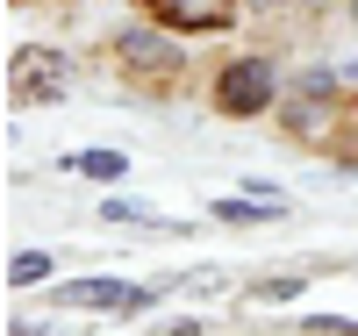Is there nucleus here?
Wrapping results in <instances>:
<instances>
[{
  "mask_svg": "<svg viewBox=\"0 0 358 336\" xmlns=\"http://www.w3.org/2000/svg\"><path fill=\"white\" fill-rule=\"evenodd\" d=\"M57 300H65V308H101V315H143L158 293L151 286H129V279H65Z\"/></svg>",
  "mask_w": 358,
  "mask_h": 336,
  "instance_id": "nucleus-1",
  "label": "nucleus"
},
{
  "mask_svg": "<svg viewBox=\"0 0 358 336\" xmlns=\"http://www.w3.org/2000/svg\"><path fill=\"white\" fill-rule=\"evenodd\" d=\"M265 101H273V65H265V57H236V65H222V79H215V108L222 115H258Z\"/></svg>",
  "mask_w": 358,
  "mask_h": 336,
  "instance_id": "nucleus-2",
  "label": "nucleus"
},
{
  "mask_svg": "<svg viewBox=\"0 0 358 336\" xmlns=\"http://www.w3.org/2000/svg\"><path fill=\"white\" fill-rule=\"evenodd\" d=\"M72 65L57 50H43V43H29V50H15V101H65V79Z\"/></svg>",
  "mask_w": 358,
  "mask_h": 336,
  "instance_id": "nucleus-3",
  "label": "nucleus"
},
{
  "mask_svg": "<svg viewBox=\"0 0 358 336\" xmlns=\"http://www.w3.org/2000/svg\"><path fill=\"white\" fill-rule=\"evenodd\" d=\"M151 15L165 29H222L236 15V0H151Z\"/></svg>",
  "mask_w": 358,
  "mask_h": 336,
  "instance_id": "nucleus-4",
  "label": "nucleus"
},
{
  "mask_svg": "<svg viewBox=\"0 0 358 336\" xmlns=\"http://www.w3.org/2000/svg\"><path fill=\"white\" fill-rule=\"evenodd\" d=\"M122 57H129V65H143V72H172V65H179L172 43L151 36V29H129V36H122Z\"/></svg>",
  "mask_w": 358,
  "mask_h": 336,
  "instance_id": "nucleus-5",
  "label": "nucleus"
},
{
  "mask_svg": "<svg viewBox=\"0 0 358 336\" xmlns=\"http://www.w3.org/2000/svg\"><path fill=\"white\" fill-rule=\"evenodd\" d=\"M215 215H222V222H280V215H287V200H251V193H222V200H215Z\"/></svg>",
  "mask_w": 358,
  "mask_h": 336,
  "instance_id": "nucleus-6",
  "label": "nucleus"
},
{
  "mask_svg": "<svg viewBox=\"0 0 358 336\" xmlns=\"http://www.w3.org/2000/svg\"><path fill=\"white\" fill-rule=\"evenodd\" d=\"M101 215H108V222H151V229H172L165 215H151V207L129 200V193H108V200H101Z\"/></svg>",
  "mask_w": 358,
  "mask_h": 336,
  "instance_id": "nucleus-7",
  "label": "nucleus"
},
{
  "mask_svg": "<svg viewBox=\"0 0 358 336\" xmlns=\"http://www.w3.org/2000/svg\"><path fill=\"white\" fill-rule=\"evenodd\" d=\"M72 172H86V179H122L129 165L115 158V150H79V158H72Z\"/></svg>",
  "mask_w": 358,
  "mask_h": 336,
  "instance_id": "nucleus-8",
  "label": "nucleus"
},
{
  "mask_svg": "<svg viewBox=\"0 0 358 336\" xmlns=\"http://www.w3.org/2000/svg\"><path fill=\"white\" fill-rule=\"evenodd\" d=\"M244 293H251V300H301V279H294V272H280V279H251Z\"/></svg>",
  "mask_w": 358,
  "mask_h": 336,
  "instance_id": "nucleus-9",
  "label": "nucleus"
},
{
  "mask_svg": "<svg viewBox=\"0 0 358 336\" xmlns=\"http://www.w3.org/2000/svg\"><path fill=\"white\" fill-rule=\"evenodd\" d=\"M8 279H15V286H36V279H50V258H43V251H22V258L8 265Z\"/></svg>",
  "mask_w": 358,
  "mask_h": 336,
  "instance_id": "nucleus-10",
  "label": "nucleus"
},
{
  "mask_svg": "<svg viewBox=\"0 0 358 336\" xmlns=\"http://www.w3.org/2000/svg\"><path fill=\"white\" fill-rule=\"evenodd\" d=\"M308 329L315 336H358V322H344V315H308Z\"/></svg>",
  "mask_w": 358,
  "mask_h": 336,
  "instance_id": "nucleus-11",
  "label": "nucleus"
},
{
  "mask_svg": "<svg viewBox=\"0 0 358 336\" xmlns=\"http://www.w3.org/2000/svg\"><path fill=\"white\" fill-rule=\"evenodd\" d=\"M15 336H57V329H36V322H22V329H15Z\"/></svg>",
  "mask_w": 358,
  "mask_h": 336,
  "instance_id": "nucleus-12",
  "label": "nucleus"
},
{
  "mask_svg": "<svg viewBox=\"0 0 358 336\" xmlns=\"http://www.w3.org/2000/svg\"><path fill=\"white\" fill-rule=\"evenodd\" d=\"M251 8H280V0H251Z\"/></svg>",
  "mask_w": 358,
  "mask_h": 336,
  "instance_id": "nucleus-13",
  "label": "nucleus"
},
{
  "mask_svg": "<svg viewBox=\"0 0 358 336\" xmlns=\"http://www.w3.org/2000/svg\"><path fill=\"white\" fill-rule=\"evenodd\" d=\"M351 22H358V0H351Z\"/></svg>",
  "mask_w": 358,
  "mask_h": 336,
  "instance_id": "nucleus-14",
  "label": "nucleus"
}]
</instances>
